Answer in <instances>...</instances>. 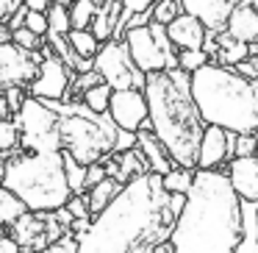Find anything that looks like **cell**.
<instances>
[{"instance_id": "6da1fadb", "label": "cell", "mask_w": 258, "mask_h": 253, "mask_svg": "<svg viewBox=\"0 0 258 253\" xmlns=\"http://www.w3.org/2000/svg\"><path fill=\"white\" fill-rule=\"evenodd\" d=\"M178 212L158 173H142L125 181L114 200L92 217L78 236V253H153L169 239Z\"/></svg>"}, {"instance_id": "7a4b0ae2", "label": "cell", "mask_w": 258, "mask_h": 253, "mask_svg": "<svg viewBox=\"0 0 258 253\" xmlns=\"http://www.w3.org/2000/svg\"><path fill=\"white\" fill-rule=\"evenodd\" d=\"M241 236V197L219 167L195 170L186 203L172 225V253H236Z\"/></svg>"}, {"instance_id": "3957f363", "label": "cell", "mask_w": 258, "mask_h": 253, "mask_svg": "<svg viewBox=\"0 0 258 253\" xmlns=\"http://www.w3.org/2000/svg\"><path fill=\"white\" fill-rule=\"evenodd\" d=\"M142 92L147 100L150 131L161 139L178 167H195L206 120L191 97V75L180 67L147 73Z\"/></svg>"}, {"instance_id": "277c9868", "label": "cell", "mask_w": 258, "mask_h": 253, "mask_svg": "<svg viewBox=\"0 0 258 253\" xmlns=\"http://www.w3.org/2000/svg\"><path fill=\"white\" fill-rule=\"evenodd\" d=\"M191 97L206 125L236 134L258 131V78H244L233 67L208 62L191 73Z\"/></svg>"}, {"instance_id": "5b68a950", "label": "cell", "mask_w": 258, "mask_h": 253, "mask_svg": "<svg viewBox=\"0 0 258 253\" xmlns=\"http://www.w3.org/2000/svg\"><path fill=\"white\" fill-rule=\"evenodd\" d=\"M0 184L12 189L28 212H53L70 200L64 150H31L3 164Z\"/></svg>"}, {"instance_id": "8992f818", "label": "cell", "mask_w": 258, "mask_h": 253, "mask_svg": "<svg viewBox=\"0 0 258 253\" xmlns=\"http://www.w3.org/2000/svg\"><path fill=\"white\" fill-rule=\"evenodd\" d=\"M58 112V134H61V150H67L81 164H92L114 153L117 125L108 117V112L97 114L81 103H61L45 100Z\"/></svg>"}, {"instance_id": "52a82bcc", "label": "cell", "mask_w": 258, "mask_h": 253, "mask_svg": "<svg viewBox=\"0 0 258 253\" xmlns=\"http://www.w3.org/2000/svg\"><path fill=\"white\" fill-rule=\"evenodd\" d=\"M122 39L131 50V59L142 73H161V70H175L178 67V47L169 42L167 25L161 23H147L136 28H125Z\"/></svg>"}, {"instance_id": "ba28073f", "label": "cell", "mask_w": 258, "mask_h": 253, "mask_svg": "<svg viewBox=\"0 0 258 253\" xmlns=\"http://www.w3.org/2000/svg\"><path fill=\"white\" fill-rule=\"evenodd\" d=\"M20 128V145L28 150H61V134H58V112L45 100L28 95L14 114Z\"/></svg>"}, {"instance_id": "9c48e42d", "label": "cell", "mask_w": 258, "mask_h": 253, "mask_svg": "<svg viewBox=\"0 0 258 253\" xmlns=\"http://www.w3.org/2000/svg\"><path fill=\"white\" fill-rule=\"evenodd\" d=\"M95 70L100 73V78L106 81L111 89H142L147 75L136 67V62L131 59V50L125 45V39H108L100 42L95 53Z\"/></svg>"}, {"instance_id": "30bf717a", "label": "cell", "mask_w": 258, "mask_h": 253, "mask_svg": "<svg viewBox=\"0 0 258 253\" xmlns=\"http://www.w3.org/2000/svg\"><path fill=\"white\" fill-rule=\"evenodd\" d=\"M70 84H73L70 81V67L56 53H47V56H42L36 75L28 86H31V95L39 97V100H64Z\"/></svg>"}, {"instance_id": "8fae6325", "label": "cell", "mask_w": 258, "mask_h": 253, "mask_svg": "<svg viewBox=\"0 0 258 253\" xmlns=\"http://www.w3.org/2000/svg\"><path fill=\"white\" fill-rule=\"evenodd\" d=\"M108 117L114 120L117 128H125V131L150 128L145 92L142 89H114L111 100H108Z\"/></svg>"}, {"instance_id": "7c38bea8", "label": "cell", "mask_w": 258, "mask_h": 253, "mask_svg": "<svg viewBox=\"0 0 258 253\" xmlns=\"http://www.w3.org/2000/svg\"><path fill=\"white\" fill-rule=\"evenodd\" d=\"M236 131H225L219 125H206L200 136V147H197V170H211L222 167L225 162L236 156Z\"/></svg>"}, {"instance_id": "4fadbf2b", "label": "cell", "mask_w": 258, "mask_h": 253, "mask_svg": "<svg viewBox=\"0 0 258 253\" xmlns=\"http://www.w3.org/2000/svg\"><path fill=\"white\" fill-rule=\"evenodd\" d=\"M36 67L39 64L34 62V56L28 50H23L14 42H3L0 45V92L14 84L20 86L31 84L36 75Z\"/></svg>"}, {"instance_id": "5bb4252c", "label": "cell", "mask_w": 258, "mask_h": 253, "mask_svg": "<svg viewBox=\"0 0 258 253\" xmlns=\"http://www.w3.org/2000/svg\"><path fill=\"white\" fill-rule=\"evenodd\" d=\"M228 181L241 200L258 203V156H236L228 162Z\"/></svg>"}, {"instance_id": "9a60e30c", "label": "cell", "mask_w": 258, "mask_h": 253, "mask_svg": "<svg viewBox=\"0 0 258 253\" xmlns=\"http://www.w3.org/2000/svg\"><path fill=\"white\" fill-rule=\"evenodd\" d=\"M236 3H239V0H180L183 12L195 14V17L200 20L208 31H214V34H217V31H225L228 17L236 9Z\"/></svg>"}, {"instance_id": "2e32d148", "label": "cell", "mask_w": 258, "mask_h": 253, "mask_svg": "<svg viewBox=\"0 0 258 253\" xmlns=\"http://www.w3.org/2000/svg\"><path fill=\"white\" fill-rule=\"evenodd\" d=\"M206 34H208V28L189 12H180L178 17L167 25V36L178 50H197V47H203Z\"/></svg>"}, {"instance_id": "e0dca14e", "label": "cell", "mask_w": 258, "mask_h": 253, "mask_svg": "<svg viewBox=\"0 0 258 253\" xmlns=\"http://www.w3.org/2000/svg\"><path fill=\"white\" fill-rule=\"evenodd\" d=\"M225 31L241 42H258V0H239L230 12Z\"/></svg>"}, {"instance_id": "ac0fdd59", "label": "cell", "mask_w": 258, "mask_h": 253, "mask_svg": "<svg viewBox=\"0 0 258 253\" xmlns=\"http://www.w3.org/2000/svg\"><path fill=\"white\" fill-rule=\"evenodd\" d=\"M119 20H122V0H103L100 6L95 9L89 31L100 42L119 39Z\"/></svg>"}, {"instance_id": "d6986e66", "label": "cell", "mask_w": 258, "mask_h": 253, "mask_svg": "<svg viewBox=\"0 0 258 253\" xmlns=\"http://www.w3.org/2000/svg\"><path fill=\"white\" fill-rule=\"evenodd\" d=\"M136 147H139V150L145 153L150 173L164 175V173H169V170L175 167L172 156L167 153V147L161 145V139H158V136L153 134L150 128H139V131H136Z\"/></svg>"}, {"instance_id": "ffe728a7", "label": "cell", "mask_w": 258, "mask_h": 253, "mask_svg": "<svg viewBox=\"0 0 258 253\" xmlns=\"http://www.w3.org/2000/svg\"><path fill=\"white\" fill-rule=\"evenodd\" d=\"M106 173L114 175L119 184H125V181L136 178V175H142V173H150V167H147L145 153H142L139 147H131V150L117 153V159L106 164Z\"/></svg>"}, {"instance_id": "44dd1931", "label": "cell", "mask_w": 258, "mask_h": 253, "mask_svg": "<svg viewBox=\"0 0 258 253\" xmlns=\"http://www.w3.org/2000/svg\"><path fill=\"white\" fill-rule=\"evenodd\" d=\"M214 36H217V59H214L217 64L233 67L236 62H241V59L250 56V42L236 39V36L228 34V31H217Z\"/></svg>"}, {"instance_id": "7402d4cb", "label": "cell", "mask_w": 258, "mask_h": 253, "mask_svg": "<svg viewBox=\"0 0 258 253\" xmlns=\"http://www.w3.org/2000/svg\"><path fill=\"white\" fill-rule=\"evenodd\" d=\"M119 181L114 178V175H106L103 181H97L95 186H89V192H86V200H89V212H92V217L95 214H100L103 209L108 206V203L114 200V195L119 192Z\"/></svg>"}, {"instance_id": "603a6c76", "label": "cell", "mask_w": 258, "mask_h": 253, "mask_svg": "<svg viewBox=\"0 0 258 253\" xmlns=\"http://www.w3.org/2000/svg\"><path fill=\"white\" fill-rule=\"evenodd\" d=\"M67 42L73 45V50L84 59H95L97 47H100V39L92 34L89 28H70L67 31Z\"/></svg>"}, {"instance_id": "cb8c5ba5", "label": "cell", "mask_w": 258, "mask_h": 253, "mask_svg": "<svg viewBox=\"0 0 258 253\" xmlns=\"http://www.w3.org/2000/svg\"><path fill=\"white\" fill-rule=\"evenodd\" d=\"M25 212H28L25 203L20 200L12 189L0 186V225H12L14 220H17L20 214H25Z\"/></svg>"}, {"instance_id": "d4e9b609", "label": "cell", "mask_w": 258, "mask_h": 253, "mask_svg": "<svg viewBox=\"0 0 258 253\" xmlns=\"http://www.w3.org/2000/svg\"><path fill=\"white\" fill-rule=\"evenodd\" d=\"M195 170H197V167H178V164H175L169 173L161 175L164 189H167V192H180V195H186V192H189V186H191V181H195Z\"/></svg>"}, {"instance_id": "484cf974", "label": "cell", "mask_w": 258, "mask_h": 253, "mask_svg": "<svg viewBox=\"0 0 258 253\" xmlns=\"http://www.w3.org/2000/svg\"><path fill=\"white\" fill-rule=\"evenodd\" d=\"M45 14H47V34L67 36V31L73 28V23H70V9L64 6L61 0H53Z\"/></svg>"}, {"instance_id": "4316f807", "label": "cell", "mask_w": 258, "mask_h": 253, "mask_svg": "<svg viewBox=\"0 0 258 253\" xmlns=\"http://www.w3.org/2000/svg\"><path fill=\"white\" fill-rule=\"evenodd\" d=\"M111 86L106 84V81H100V84L89 86V89H84V95H81V100H84V106H89L92 112L103 114L108 112V100H111Z\"/></svg>"}, {"instance_id": "83f0119b", "label": "cell", "mask_w": 258, "mask_h": 253, "mask_svg": "<svg viewBox=\"0 0 258 253\" xmlns=\"http://www.w3.org/2000/svg\"><path fill=\"white\" fill-rule=\"evenodd\" d=\"M64 173H67V184L70 192H86V164H81L78 159H73L64 150Z\"/></svg>"}, {"instance_id": "f1b7e54d", "label": "cell", "mask_w": 258, "mask_h": 253, "mask_svg": "<svg viewBox=\"0 0 258 253\" xmlns=\"http://www.w3.org/2000/svg\"><path fill=\"white\" fill-rule=\"evenodd\" d=\"M20 147V128L14 120L0 117V156H9Z\"/></svg>"}, {"instance_id": "f546056e", "label": "cell", "mask_w": 258, "mask_h": 253, "mask_svg": "<svg viewBox=\"0 0 258 253\" xmlns=\"http://www.w3.org/2000/svg\"><path fill=\"white\" fill-rule=\"evenodd\" d=\"M180 12H183V6H180L178 0H156L150 9V20L153 23H161V25H169Z\"/></svg>"}, {"instance_id": "4dcf8cb0", "label": "cell", "mask_w": 258, "mask_h": 253, "mask_svg": "<svg viewBox=\"0 0 258 253\" xmlns=\"http://www.w3.org/2000/svg\"><path fill=\"white\" fill-rule=\"evenodd\" d=\"M95 3L92 0H73V6H70V23L73 28H89L92 17H95Z\"/></svg>"}, {"instance_id": "1f68e13d", "label": "cell", "mask_w": 258, "mask_h": 253, "mask_svg": "<svg viewBox=\"0 0 258 253\" xmlns=\"http://www.w3.org/2000/svg\"><path fill=\"white\" fill-rule=\"evenodd\" d=\"M42 39L45 36H39V34H34L31 28H25V25H20V28H14L12 31V42L14 45H20L23 50H28V53H36V50H42Z\"/></svg>"}, {"instance_id": "d6a6232c", "label": "cell", "mask_w": 258, "mask_h": 253, "mask_svg": "<svg viewBox=\"0 0 258 253\" xmlns=\"http://www.w3.org/2000/svg\"><path fill=\"white\" fill-rule=\"evenodd\" d=\"M211 62V56H208L203 47H197V50H178V67L186 70V73H195V70H200L203 64Z\"/></svg>"}, {"instance_id": "836d02e7", "label": "cell", "mask_w": 258, "mask_h": 253, "mask_svg": "<svg viewBox=\"0 0 258 253\" xmlns=\"http://www.w3.org/2000/svg\"><path fill=\"white\" fill-rule=\"evenodd\" d=\"M156 0H122V20H119V36H122V28H125V20L131 14H139V12H150Z\"/></svg>"}, {"instance_id": "e575fe53", "label": "cell", "mask_w": 258, "mask_h": 253, "mask_svg": "<svg viewBox=\"0 0 258 253\" xmlns=\"http://www.w3.org/2000/svg\"><path fill=\"white\" fill-rule=\"evenodd\" d=\"M233 150H236V156H252V153L258 150V134H236V147Z\"/></svg>"}, {"instance_id": "d590c367", "label": "cell", "mask_w": 258, "mask_h": 253, "mask_svg": "<svg viewBox=\"0 0 258 253\" xmlns=\"http://www.w3.org/2000/svg\"><path fill=\"white\" fill-rule=\"evenodd\" d=\"M25 28H31L34 34H39V36H45L47 34V14L45 12H25Z\"/></svg>"}, {"instance_id": "8d00e7d4", "label": "cell", "mask_w": 258, "mask_h": 253, "mask_svg": "<svg viewBox=\"0 0 258 253\" xmlns=\"http://www.w3.org/2000/svg\"><path fill=\"white\" fill-rule=\"evenodd\" d=\"M3 100L9 103V112H12V114H17V112H20V106H23V100H25L23 86H20V84L6 86V89H3Z\"/></svg>"}, {"instance_id": "74e56055", "label": "cell", "mask_w": 258, "mask_h": 253, "mask_svg": "<svg viewBox=\"0 0 258 253\" xmlns=\"http://www.w3.org/2000/svg\"><path fill=\"white\" fill-rule=\"evenodd\" d=\"M233 70L239 75H244V78H258V50L250 53L247 59H241V62H236Z\"/></svg>"}, {"instance_id": "f35d334b", "label": "cell", "mask_w": 258, "mask_h": 253, "mask_svg": "<svg viewBox=\"0 0 258 253\" xmlns=\"http://www.w3.org/2000/svg\"><path fill=\"white\" fill-rule=\"evenodd\" d=\"M131 147H136V131H125V128H117V139H114V153L131 150Z\"/></svg>"}, {"instance_id": "ab89813d", "label": "cell", "mask_w": 258, "mask_h": 253, "mask_svg": "<svg viewBox=\"0 0 258 253\" xmlns=\"http://www.w3.org/2000/svg\"><path fill=\"white\" fill-rule=\"evenodd\" d=\"M106 164H100V162H92V164H86V189L89 186H95L97 181H103L106 178Z\"/></svg>"}, {"instance_id": "60d3db41", "label": "cell", "mask_w": 258, "mask_h": 253, "mask_svg": "<svg viewBox=\"0 0 258 253\" xmlns=\"http://www.w3.org/2000/svg\"><path fill=\"white\" fill-rule=\"evenodd\" d=\"M100 73H97V70L95 67H92V70H86V73H78V78H75V89H81V92H84V89H89V86H95V84H100Z\"/></svg>"}, {"instance_id": "b9f144b4", "label": "cell", "mask_w": 258, "mask_h": 253, "mask_svg": "<svg viewBox=\"0 0 258 253\" xmlns=\"http://www.w3.org/2000/svg\"><path fill=\"white\" fill-rule=\"evenodd\" d=\"M0 253H23V247H20V242L14 239V236L0 234Z\"/></svg>"}, {"instance_id": "7bdbcfd3", "label": "cell", "mask_w": 258, "mask_h": 253, "mask_svg": "<svg viewBox=\"0 0 258 253\" xmlns=\"http://www.w3.org/2000/svg\"><path fill=\"white\" fill-rule=\"evenodd\" d=\"M17 6H23V0H0V23H6L9 14H12Z\"/></svg>"}, {"instance_id": "ee69618b", "label": "cell", "mask_w": 258, "mask_h": 253, "mask_svg": "<svg viewBox=\"0 0 258 253\" xmlns=\"http://www.w3.org/2000/svg\"><path fill=\"white\" fill-rule=\"evenodd\" d=\"M39 253H78V247H73V245H64L61 239H56V242H50V245H47L45 250H39Z\"/></svg>"}, {"instance_id": "f6af8a7d", "label": "cell", "mask_w": 258, "mask_h": 253, "mask_svg": "<svg viewBox=\"0 0 258 253\" xmlns=\"http://www.w3.org/2000/svg\"><path fill=\"white\" fill-rule=\"evenodd\" d=\"M23 3L31 9V12H47V6H50L53 0H23Z\"/></svg>"}, {"instance_id": "bcb514c9", "label": "cell", "mask_w": 258, "mask_h": 253, "mask_svg": "<svg viewBox=\"0 0 258 253\" xmlns=\"http://www.w3.org/2000/svg\"><path fill=\"white\" fill-rule=\"evenodd\" d=\"M3 42H12V28H9L6 23H0V45Z\"/></svg>"}, {"instance_id": "7dc6e473", "label": "cell", "mask_w": 258, "mask_h": 253, "mask_svg": "<svg viewBox=\"0 0 258 253\" xmlns=\"http://www.w3.org/2000/svg\"><path fill=\"white\" fill-rule=\"evenodd\" d=\"M92 3H95V6H100V3H103V0H92Z\"/></svg>"}, {"instance_id": "c3c4849f", "label": "cell", "mask_w": 258, "mask_h": 253, "mask_svg": "<svg viewBox=\"0 0 258 253\" xmlns=\"http://www.w3.org/2000/svg\"><path fill=\"white\" fill-rule=\"evenodd\" d=\"M61 3H64V6H70V3H73V0H61Z\"/></svg>"}, {"instance_id": "681fc988", "label": "cell", "mask_w": 258, "mask_h": 253, "mask_svg": "<svg viewBox=\"0 0 258 253\" xmlns=\"http://www.w3.org/2000/svg\"><path fill=\"white\" fill-rule=\"evenodd\" d=\"M255 134H258V131H255ZM255 156H258V150H255Z\"/></svg>"}, {"instance_id": "f907efd6", "label": "cell", "mask_w": 258, "mask_h": 253, "mask_svg": "<svg viewBox=\"0 0 258 253\" xmlns=\"http://www.w3.org/2000/svg\"><path fill=\"white\" fill-rule=\"evenodd\" d=\"M178 3H180V0H178Z\"/></svg>"}]
</instances>
